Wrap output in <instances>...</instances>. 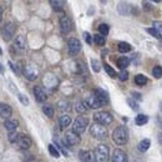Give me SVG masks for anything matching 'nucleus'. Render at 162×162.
I'll return each instance as SVG.
<instances>
[{
  "mask_svg": "<svg viewBox=\"0 0 162 162\" xmlns=\"http://www.w3.org/2000/svg\"><path fill=\"white\" fill-rule=\"evenodd\" d=\"M112 140L116 145H125L128 141V130L126 126H118L112 134Z\"/></svg>",
  "mask_w": 162,
  "mask_h": 162,
  "instance_id": "f257e3e1",
  "label": "nucleus"
},
{
  "mask_svg": "<svg viewBox=\"0 0 162 162\" xmlns=\"http://www.w3.org/2000/svg\"><path fill=\"white\" fill-rule=\"evenodd\" d=\"M109 146L105 145V143H101L96 148H95V162H107L109 161V157H110V153H109Z\"/></svg>",
  "mask_w": 162,
  "mask_h": 162,
  "instance_id": "f03ea898",
  "label": "nucleus"
},
{
  "mask_svg": "<svg viewBox=\"0 0 162 162\" xmlns=\"http://www.w3.org/2000/svg\"><path fill=\"white\" fill-rule=\"evenodd\" d=\"M90 134L93 139H97V140H104L107 137V128L104 126V125H100V123H93L91 127H90Z\"/></svg>",
  "mask_w": 162,
  "mask_h": 162,
  "instance_id": "7ed1b4c3",
  "label": "nucleus"
},
{
  "mask_svg": "<svg viewBox=\"0 0 162 162\" xmlns=\"http://www.w3.org/2000/svg\"><path fill=\"white\" fill-rule=\"evenodd\" d=\"M93 120L96 123H100V125H109L114 121V117L110 112L107 111H99V112H96L93 114Z\"/></svg>",
  "mask_w": 162,
  "mask_h": 162,
  "instance_id": "20e7f679",
  "label": "nucleus"
},
{
  "mask_svg": "<svg viewBox=\"0 0 162 162\" xmlns=\"http://www.w3.org/2000/svg\"><path fill=\"white\" fill-rule=\"evenodd\" d=\"M89 126V118L85 116H79L75 121H74V126H73V131L76 132L77 135L85 132L86 127Z\"/></svg>",
  "mask_w": 162,
  "mask_h": 162,
  "instance_id": "39448f33",
  "label": "nucleus"
},
{
  "mask_svg": "<svg viewBox=\"0 0 162 162\" xmlns=\"http://www.w3.org/2000/svg\"><path fill=\"white\" fill-rule=\"evenodd\" d=\"M68 49H69V54H70L71 56L77 55V54L80 52V50H81V43H80V40L76 39V38H71V39H69Z\"/></svg>",
  "mask_w": 162,
  "mask_h": 162,
  "instance_id": "423d86ee",
  "label": "nucleus"
},
{
  "mask_svg": "<svg viewBox=\"0 0 162 162\" xmlns=\"http://www.w3.org/2000/svg\"><path fill=\"white\" fill-rule=\"evenodd\" d=\"M111 162H128V156L125 151H122L120 148H116L112 152Z\"/></svg>",
  "mask_w": 162,
  "mask_h": 162,
  "instance_id": "0eeeda50",
  "label": "nucleus"
},
{
  "mask_svg": "<svg viewBox=\"0 0 162 162\" xmlns=\"http://www.w3.org/2000/svg\"><path fill=\"white\" fill-rule=\"evenodd\" d=\"M80 141H81L80 136L74 131H68L65 134V142H66L69 146H76L80 143Z\"/></svg>",
  "mask_w": 162,
  "mask_h": 162,
  "instance_id": "6e6552de",
  "label": "nucleus"
},
{
  "mask_svg": "<svg viewBox=\"0 0 162 162\" xmlns=\"http://www.w3.org/2000/svg\"><path fill=\"white\" fill-rule=\"evenodd\" d=\"M14 32H15V25H14L13 23H8V24L3 27V30H2L3 38H4V40H6V41H9V40L13 39Z\"/></svg>",
  "mask_w": 162,
  "mask_h": 162,
  "instance_id": "1a4fd4ad",
  "label": "nucleus"
},
{
  "mask_svg": "<svg viewBox=\"0 0 162 162\" xmlns=\"http://www.w3.org/2000/svg\"><path fill=\"white\" fill-rule=\"evenodd\" d=\"M38 74H39L38 69L34 68L32 65H27V66L24 68V75H25V77H26L27 80H30V81L36 80V79H38Z\"/></svg>",
  "mask_w": 162,
  "mask_h": 162,
  "instance_id": "9d476101",
  "label": "nucleus"
},
{
  "mask_svg": "<svg viewBox=\"0 0 162 162\" xmlns=\"http://www.w3.org/2000/svg\"><path fill=\"white\" fill-rule=\"evenodd\" d=\"M60 29L64 34H68L73 30V23L68 16H61L60 18Z\"/></svg>",
  "mask_w": 162,
  "mask_h": 162,
  "instance_id": "9b49d317",
  "label": "nucleus"
},
{
  "mask_svg": "<svg viewBox=\"0 0 162 162\" xmlns=\"http://www.w3.org/2000/svg\"><path fill=\"white\" fill-rule=\"evenodd\" d=\"M85 104L87 105V107H90V109H100L104 104L97 99V97L95 96V95H91V96H89L87 99H86V101H85Z\"/></svg>",
  "mask_w": 162,
  "mask_h": 162,
  "instance_id": "f8f14e48",
  "label": "nucleus"
},
{
  "mask_svg": "<svg viewBox=\"0 0 162 162\" xmlns=\"http://www.w3.org/2000/svg\"><path fill=\"white\" fill-rule=\"evenodd\" d=\"M34 95H35V99L38 102H44L48 99V95L45 92V90L41 86H35L34 87Z\"/></svg>",
  "mask_w": 162,
  "mask_h": 162,
  "instance_id": "ddd939ff",
  "label": "nucleus"
},
{
  "mask_svg": "<svg viewBox=\"0 0 162 162\" xmlns=\"http://www.w3.org/2000/svg\"><path fill=\"white\" fill-rule=\"evenodd\" d=\"M79 157L81 160V162H95V155L91 151L87 150H81L79 152Z\"/></svg>",
  "mask_w": 162,
  "mask_h": 162,
  "instance_id": "4468645a",
  "label": "nucleus"
},
{
  "mask_svg": "<svg viewBox=\"0 0 162 162\" xmlns=\"http://www.w3.org/2000/svg\"><path fill=\"white\" fill-rule=\"evenodd\" d=\"M16 143L19 145V147H20L21 150H27V148H30V146H31V139H30L29 136H26V135H20Z\"/></svg>",
  "mask_w": 162,
  "mask_h": 162,
  "instance_id": "2eb2a0df",
  "label": "nucleus"
},
{
  "mask_svg": "<svg viewBox=\"0 0 162 162\" xmlns=\"http://www.w3.org/2000/svg\"><path fill=\"white\" fill-rule=\"evenodd\" d=\"M93 95H95L102 104H106V102L109 101V95H107V92H106L105 90H102V89H95V90H93Z\"/></svg>",
  "mask_w": 162,
  "mask_h": 162,
  "instance_id": "dca6fc26",
  "label": "nucleus"
},
{
  "mask_svg": "<svg viewBox=\"0 0 162 162\" xmlns=\"http://www.w3.org/2000/svg\"><path fill=\"white\" fill-rule=\"evenodd\" d=\"M13 114V110L9 105L6 104H0V117H3V118H8L10 117Z\"/></svg>",
  "mask_w": 162,
  "mask_h": 162,
  "instance_id": "f3484780",
  "label": "nucleus"
},
{
  "mask_svg": "<svg viewBox=\"0 0 162 162\" xmlns=\"http://www.w3.org/2000/svg\"><path fill=\"white\" fill-rule=\"evenodd\" d=\"M128 65H130V59H128V57L121 56V57L117 59V68L121 69V71H122V70H126V68L128 66Z\"/></svg>",
  "mask_w": 162,
  "mask_h": 162,
  "instance_id": "a211bd4d",
  "label": "nucleus"
},
{
  "mask_svg": "<svg viewBox=\"0 0 162 162\" xmlns=\"http://www.w3.org/2000/svg\"><path fill=\"white\" fill-rule=\"evenodd\" d=\"M150 146H151V140H150V139H143L142 141L139 142L137 148H139V151H141V152H146V151L150 148Z\"/></svg>",
  "mask_w": 162,
  "mask_h": 162,
  "instance_id": "6ab92c4d",
  "label": "nucleus"
},
{
  "mask_svg": "<svg viewBox=\"0 0 162 162\" xmlns=\"http://www.w3.org/2000/svg\"><path fill=\"white\" fill-rule=\"evenodd\" d=\"M59 123H60L61 128L68 127V126L71 123V117H70L69 115H62V116H60V118H59Z\"/></svg>",
  "mask_w": 162,
  "mask_h": 162,
  "instance_id": "aec40b11",
  "label": "nucleus"
},
{
  "mask_svg": "<svg viewBox=\"0 0 162 162\" xmlns=\"http://www.w3.org/2000/svg\"><path fill=\"white\" fill-rule=\"evenodd\" d=\"M16 127H18V121L16 120H8L5 122V128L9 132H15Z\"/></svg>",
  "mask_w": 162,
  "mask_h": 162,
  "instance_id": "412c9836",
  "label": "nucleus"
},
{
  "mask_svg": "<svg viewBox=\"0 0 162 162\" xmlns=\"http://www.w3.org/2000/svg\"><path fill=\"white\" fill-rule=\"evenodd\" d=\"M14 45L18 50H24L25 49V40H24V36L19 35L16 36V39L14 40Z\"/></svg>",
  "mask_w": 162,
  "mask_h": 162,
  "instance_id": "4be33fe9",
  "label": "nucleus"
},
{
  "mask_svg": "<svg viewBox=\"0 0 162 162\" xmlns=\"http://www.w3.org/2000/svg\"><path fill=\"white\" fill-rule=\"evenodd\" d=\"M50 5L52 6V9H54L55 11H61V10L64 9L65 3H64V2H60V0H51Z\"/></svg>",
  "mask_w": 162,
  "mask_h": 162,
  "instance_id": "5701e85b",
  "label": "nucleus"
},
{
  "mask_svg": "<svg viewBox=\"0 0 162 162\" xmlns=\"http://www.w3.org/2000/svg\"><path fill=\"white\" fill-rule=\"evenodd\" d=\"M147 121H148V117H147L146 115H143V114L137 115L136 118H135V123H136L137 126H143V125H146Z\"/></svg>",
  "mask_w": 162,
  "mask_h": 162,
  "instance_id": "b1692460",
  "label": "nucleus"
},
{
  "mask_svg": "<svg viewBox=\"0 0 162 162\" xmlns=\"http://www.w3.org/2000/svg\"><path fill=\"white\" fill-rule=\"evenodd\" d=\"M146 82H147V77H146L145 75L137 74V75L135 76V84H136L137 86H143V85H146Z\"/></svg>",
  "mask_w": 162,
  "mask_h": 162,
  "instance_id": "393cba45",
  "label": "nucleus"
},
{
  "mask_svg": "<svg viewBox=\"0 0 162 162\" xmlns=\"http://www.w3.org/2000/svg\"><path fill=\"white\" fill-rule=\"evenodd\" d=\"M118 51L120 52H122V54H126V52H128V51H131V45H130L128 43H125V41H122V43H120L118 44Z\"/></svg>",
  "mask_w": 162,
  "mask_h": 162,
  "instance_id": "a878e982",
  "label": "nucleus"
},
{
  "mask_svg": "<svg viewBox=\"0 0 162 162\" xmlns=\"http://www.w3.org/2000/svg\"><path fill=\"white\" fill-rule=\"evenodd\" d=\"M93 41H95L96 45L104 46L105 43H106V39H105V36H102V35H100V34H95V35H93Z\"/></svg>",
  "mask_w": 162,
  "mask_h": 162,
  "instance_id": "bb28decb",
  "label": "nucleus"
},
{
  "mask_svg": "<svg viewBox=\"0 0 162 162\" xmlns=\"http://www.w3.org/2000/svg\"><path fill=\"white\" fill-rule=\"evenodd\" d=\"M75 110L79 112V114H85L87 111V105L85 104V101H81V102H77L76 106H75Z\"/></svg>",
  "mask_w": 162,
  "mask_h": 162,
  "instance_id": "cd10ccee",
  "label": "nucleus"
},
{
  "mask_svg": "<svg viewBox=\"0 0 162 162\" xmlns=\"http://www.w3.org/2000/svg\"><path fill=\"white\" fill-rule=\"evenodd\" d=\"M99 31H100V35L106 36L109 34V31H110V27H109L107 24H100L99 25Z\"/></svg>",
  "mask_w": 162,
  "mask_h": 162,
  "instance_id": "c85d7f7f",
  "label": "nucleus"
},
{
  "mask_svg": "<svg viewBox=\"0 0 162 162\" xmlns=\"http://www.w3.org/2000/svg\"><path fill=\"white\" fill-rule=\"evenodd\" d=\"M152 76L155 77V79H161L162 77V68L161 66H155L153 69H152Z\"/></svg>",
  "mask_w": 162,
  "mask_h": 162,
  "instance_id": "c756f323",
  "label": "nucleus"
},
{
  "mask_svg": "<svg viewBox=\"0 0 162 162\" xmlns=\"http://www.w3.org/2000/svg\"><path fill=\"white\" fill-rule=\"evenodd\" d=\"M104 69H105V71L107 73L109 76H111V77H116V76H117V75H116V71L110 66L109 64H104Z\"/></svg>",
  "mask_w": 162,
  "mask_h": 162,
  "instance_id": "7c9ffc66",
  "label": "nucleus"
},
{
  "mask_svg": "<svg viewBox=\"0 0 162 162\" xmlns=\"http://www.w3.org/2000/svg\"><path fill=\"white\" fill-rule=\"evenodd\" d=\"M49 152H50V155H51L52 157H55V158L60 157V152H59V150H57L54 145H49Z\"/></svg>",
  "mask_w": 162,
  "mask_h": 162,
  "instance_id": "2f4dec72",
  "label": "nucleus"
},
{
  "mask_svg": "<svg viewBox=\"0 0 162 162\" xmlns=\"http://www.w3.org/2000/svg\"><path fill=\"white\" fill-rule=\"evenodd\" d=\"M71 107H70V102H68V101H60L59 102V110H61V111H68V110H70Z\"/></svg>",
  "mask_w": 162,
  "mask_h": 162,
  "instance_id": "473e14b6",
  "label": "nucleus"
},
{
  "mask_svg": "<svg viewBox=\"0 0 162 162\" xmlns=\"http://www.w3.org/2000/svg\"><path fill=\"white\" fill-rule=\"evenodd\" d=\"M43 111H44V114L48 116V117H52L54 116V107L52 106H44L43 107Z\"/></svg>",
  "mask_w": 162,
  "mask_h": 162,
  "instance_id": "72a5a7b5",
  "label": "nucleus"
},
{
  "mask_svg": "<svg viewBox=\"0 0 162 162\" xmlns=\"http://www.w3.org/2000/svg\"><path fill=\"white\" fill-rule=\"evenodd\" d=\"M146 31L148 32V34H151L152 36H155V38H157V39H161L160 31H157L155 27H148V29H146Z\"/></svg>",
  "mask_w": 162,
  "mask_h": 162,
  "instance_id": "f704fd0d",
  "label": "nucleus"
},
{
  "mask_svg": "<svg viewBox=\"0 0 162 162\" xmlns=\"http://www.w3.org/2000/svg\"><path fill=\"white\" fill-rule=\"evenodd\" d=\"M91 64H92V69H93V71L99 73V71H100V62H99V60L92 59V60H91Z\"/></svg>",
  "mask_w": 162,
  "mask_h": 162,
  "instance_id": "c9c22d12",
  "label": "nucleus"
},
{
  "mask_svg": "<svg viewBox=\"0 0 162 162\" xmlns=\"http://www.w3.org/2000/svg\"><path fill=\"white\" fill-rule=\"evenodd\" d=\"M19 134H16V132H10L9 134V141L11 142V143H14V142H18V140H19Z\"/></svg>",
  "mask_w": 162,
  "mask_h": 162,
  "instance_id": "e433bc0d",
  "label": "nucleus"
},
{
  "mask_svg": "<svg viewBox=\"0 0 162 162\" xmlns=\"http://www.w3.org/2000/svg\"><path fill=\"white\" fill-rule=\"evenodd\" d=\"M18 97H19V100H20V102L23 104V105H25V106H27L29 105V99L25 96V95H23V93H19L18 95Z\"/></svg>",
  "mask_w": 162,
  "mask_h": 162,
  "instance_id": "4c0bfd02",
  "label": "nucleus"
},
{
  "mask_svg": "<svg viewBox=\"0 0 162 162\" xmlns=\"http://www.w3.org/2000/svg\"><path fill=\"white\" fill-rule=\"evenodd\" d=\"M117 76H118V79H120L121 81H126V80L128 79V73H127L126 70H122Z\"/></svg>",
  "mask_w": 162,
  "mask_h": 162,
  "instance_id": "58836bf2",
  "label": "nucleus"
},
{
  "mask_svg": "<svg viewBox=\"0 0 162 162\" xmlns=\"http://www.w3.org/2000/svg\"><path fill=\"white\" fill-rule=\"evenodd\" d=\"M84 39L86 40V43H87L89 45H91V44H92V40H91V35L89 34L87 31H85V32H84Z\"/></svg>",
  "mask_w": 162,
  "mask_h": 162,
  "instance_id": "ea45409f",
  "label": "nucleus"
},
{
  "mask_svg": "<svg viewBox=\"0 0 162 162\" xmlns=\"http://www.w3.org/2000/svg\"><path fill=\"white\" fill-rule=\"evenodd\" d=\"M152 25H153V27H155L157 31H161V30H162V23H161V21H153Z\"/></svg>",
  "mask_w": 162,
  "mask_h": 162,
  "instance_id": "a19ab883",
  "label": "nucleus"
},
{
  "mask_svg": "<svg viewBox=\"0 0 162 162\" xmlns=\"http://www.w3.org/2000/svg\"><path fill=\"white\" fill-rule=\"evenodd\" d=\"M127 102L130 104V105H131V107L134 109V110H136L139 106H137V104H135V102H132V100H127Z\"/></svg>",
  "mask_w": 162,
  "mask_h": 162,
  "instance_id": "79ce46f5",
  "label": "nucleus"
},
{
  "mask_svg": "<svg viewBox=\"0 0 162 162\" xmlns=\"http://www.w3.org/2000/svg\"><path fill=\"white\" fill-rule=\"evenodd\" d=\"M132 95L135 96V99H136V97H137V99H141V93H139V92H137V93H136V92H132Z\"/></svg>",
  "mask_w": 162,
  "mask_h": 162,
  "instance_id": "37998d69",
  "label": "nucleus"
},
{
  "mask_svg": "<svg viewBox=\"0 0 162 162\" xmlns=\"http://www.w3.org/2000/svg\"><path fill=\"white\" fill-rule=\"evenodd\" d=\"M3 20V8L0 6V21Z\"/></svg>",
  "mask_w": 162,
  "mask_h": 162,
  "instance_id": "c03bdc74",
  "label": "nucleus"
},
{
  "mask_svg": "<svg viewBox=\"0 0 162 162\" xmlns=\"http://www.w3.org/2000/svg\"><path fill=\"white\" fill-rule=\"evenodd\" d=\"M0 73H4V69H3V66H2V64H0Z\"/></svg>",
  "mask_w": 162,
  "mask_h": 162,
  "instance_id": "a18cd8bd",
  "label": "nucleus"
},
{
  "mask_svg": "<svg viewBox=\"0 0 162 162\" xmlns=\"http://www.w3.org/2000/svg\"><path fill=\"white\" fill-rule=\"evenodd\" d=\"M3 54V51H2V49H0V55H2Z\"/></svg>",
  "mask_w": 162,
  "mask_h": 162,
  "instance_id": "49530a36",
  "label": "nucleus"
}]
</instances>
